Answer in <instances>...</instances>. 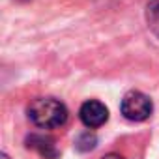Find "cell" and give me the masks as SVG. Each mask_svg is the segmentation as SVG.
<instances>
[{"label":"cell","instance_id":"8992f818","mask_svg":"<svg viewBox=\"0 0 159 159\" xmlns=\"http://www.w3.org/2000/svg\"><path fill=\"white\" fill-rule=\"evenodd\" d=\"M96 144H98V137L94 133H90V131H84L83 135H79L77 142H75L79 152H90V150L96 148Z\"/></svg>","mask_w":159,"mask_h":159},{"label":"cell","instance_id":"5b68a950","mask_svg":"<svg viewBox=\"0 0 159 159\" xmlns=\"http://www.w3.org/2000/svg\"><path fill=\"white\" fill-rule=\"evenodd\" d=\"M146 23L152 34L159 39V0H150L146 6Z\"/></svg>","mask_w":159,"mask_h":159},{"label":"cell","instance_id":"52a82bcc","mask_svg":"<svg viewBox=\"0 0 159 159\" xmlns=\"http://www.w3.org/2000/svg\"><path fill=\"white\" fill-rule=\"evenodd\" d=\"M103 159H125V157H122V155H118V153H107Z\"/></svg>","mask_w":159,"mask_h":159},{"label":"cell","instance_id":"3957f363","mask_svg":"<svg viewBox=\"0 0 159 159\" xmlns=\"http://www.w3.org/2000/svg\"><path fill=\"white\" fill-rule=\"evenodd\" d=\"M79 116H81V122L88 127V129H96L101 127L107 120H109V109L96 99L84 101L81 111H79Z\"/></svg>","mask_w":159,"mask_h":159},{"label":"cell","instance_id":"ba28073f","mask_svg":"<svg viewBox=\"0 0 159 159\" xmlns=\"http://www.w3.org/2000/svg\"><path fill=\"white\" fill-rule=\"evenodd\" d=\"M0 159H10V157H8L6 153H2V155H0Z\"/></svg>","mask_w":159,"mask_h":159},{"label":"cell","instance_id":"277c9868","mask_svg":"<svg viewBox=\"0 0 159 159\" xmlns=\"http://www.w3.org/2000/svg\"><path fill=\"white\" fill-rule=\"evenodd\" d=\"M26 146L30 150H34L36 153H39L43 159H58V150L54 146V140L47 135H38V133H32L28 139H26Z\"/></svg>","mask_w":159,"mask_h":159},{"label":"cell","instance_id":"7a4b0ae2","mask_svg":"<svg viewBox=\"0 0 159 159\" xmlns=\"http://www.w3.org/2000/svg\"><path fill=\"white\" fill-rule=\"evenodd\" d=\"M120 112L129 122H144L152 116L153 103L146 94H142L139 90H131L124 96L122 105H120Z\"/></svg>","mask_w":159,"mask_h":159},{"label":"cell","instance_id":"6da1fadb","mask_svg":"<svg viewBox=\"0 0 159 159\" xmlns=\"http://www.w3.org/2000/svg\"><path fill=\"white\" fill-rule=\"evenodd\" d=\"M28 118L34 125L41 129H54L66 124L67 109L60 99L54 98H36L28 107Z\"/></svg>","mask_w":159,"mask_h":159}]
</instances>
